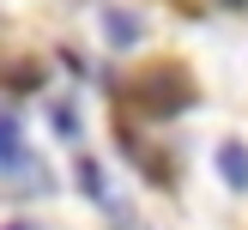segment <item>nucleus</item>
<instances>
[{"label":"nucleus","instance_id":"1","mask_svg":"<svg viewBox=\"0 0 248 230\" xmlns=\"http://www.w3.org/2000/svg\"><path fill=\"white\" fill-rule=\"evenodd\" d=\"M133 103H140L145 115H176V109L194 103V91H188V79H182V73H152V79L133 91Z\"/></svg>","mask_w":248,"mask_h":230},{"label":"nucleus","instance_id":"2","mask_svg":"<svg viewBox=\"0 0 248 230\" xmlns=\"http://www.w3.org/2000/svg\"><path fill=\"white\" fill-rule=\"evenodd\" d=\"M218 176H224V188L248 194V145L242 139H224V145H218Z\"/></svg>","mask_w":248,"mask_h":230},{"label":"nucleus","instance_id":"3","mask_svg":"<svg viewBox=\"0 0 248 230\" xmlns=\"http://www.w3.org/2000/svg\"><path fill=\"white\" fill-rule=\"evenodd\" d=\"M103 36H109V43H115V48H133V43H140V36H145V24L133 18V12L109 6V12H103Z\"/></svg>","mask_w":248,"mask_h":230},{"label":"nucleus","instance_id":"4","mask_svg":"<svg viewBox=\"0 0 248 230\" xmlns=\"http://www.w3.org/2000/svg\"><path fill=\"white\" fill-rule=\"evenodd\" d=\"M24 164V133L12 115H0V169H18Z\"/></svg>","mask_w":248,"mask_h":230},{"label":"nucleus","instance_id":"5","mask_svg":"<svg viewBox=\"0 0 248 230\" xmlns=\"http://www.w3.org/2000/svg\"><path fill=\"white\" fill-rule=\"evenodd\" d=\"M73 176H79V188L91 194V200H103V169H97L91 157H79V169H73Z\"/></svg>","mask_w":248,"mask_h":230},{"label":"nucleus","instance_id":"6","mask_svg":"<svg viewBox=\"0 0 248 230\" xmlns=\"http://www.w3.org/2000/svg\"><path fill=\"white\" fill-rule=\"evenodd\" d=\"M6 230H36V224H6Z\"/></svg>","mask_w":248,"mask_h":230},{"label":"nucleus","instance_id":"7","mask_svg":"<svg viewBox=\"0 0 248 230\" xmlns=\"http://www.w3.org/2000/svg\"><path fill=\"white\" fill-rule=\"evenodd\" d=\"M224 6H248V0H224Z\"/></svg>","mask_w":248,"mask_h":230}]
</instances>
